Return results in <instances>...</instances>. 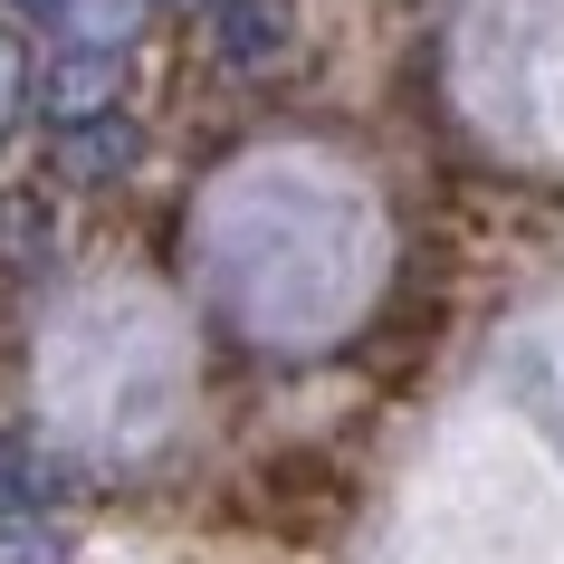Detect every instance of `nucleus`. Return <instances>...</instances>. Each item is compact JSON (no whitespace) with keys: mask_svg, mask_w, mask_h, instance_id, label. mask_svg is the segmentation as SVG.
I'll list each match as a JSON object with an SVG mask.
<instances>
[{"mask_svg":"<svg viewBox=\"0 0 564 564\" xmlns=\"http://www.w3.org/2000/svg\"><path fill=\"white\" fill-rule=\"evenodd\" d=\"M116 58H124V48H87V39H67L58 58H48V77H39V106H48L58 124L106 116V106H116Z\"/></svg>","mask_w":564,"mask_h":564,"instance_id":"nucleus-1","label":"nucleus"},{"mask_svg":"<svg viewBox=\"0 0 564 564\" xmlns=\"http://www.w3.org/2000/svg\"><path fill=\"white\" fill-rule=\"evenodd\" d=\"M134 144H144V134H134V124H124L116 106H106V116L67 124V144H58V173H77V182H116L124 163H134Z\"/></svg>","mask_w":564,"mask_h":564,"instance_id":"nucleus-2","label":"nucleus"},{"mask_svg":"<svg viewBox=\"0 0 564 564\" xmlns=\"http://www.w3.org/2000/svg\"><path fill=\"white\" fill-rule=\"evenodd\" d=\"M210 30H220L230 67H268L278 58V10H268V0H210Z\"/></svg>","mask_w":564,"mask_h":564,"instance_id":"nucleus-3","label":"nucleus"},{"mask_svg":"<svg viewBox=\"0 0 564 564\" xmlns=\"http://www.w3.org/2000/svg\"><path fill=\"white\" fill-rule=\"evenodd\" d=\"M48 249H58L48 202H39V192H10V202H0V259H10V268H39Z\"/></svg>","mask_w":564,"mask_h":564,"instance_id":"nucleus-4","label":"nucleus"},{"mask_svg":"<svg viewBox=\"0 0 564 564\" xmlns=\"http://www.w3.org/2000/svg\"><path fill=\"white\" fill-rule=\"evenodd\" d=\"M30 116V48H20V30H0V134Z\"/></svg>","mask_w":564,"mask_h":564,"instance_id":"nucleus-5","label":"nucleus"},{"mask_svg":"<svg viewBox=\"0 0 564 564\" xmlns=\"http://www.w3.org/2000/svg\"><path fill=\"white\" fill-rule=\"evenodd\" d=\"M20 10H48V20H67V0H20Z\"/></svg>","mask_w":564,"mask_h":564,"instance_id":"nucleus-6","label":"nucleus"}]
</instances>
